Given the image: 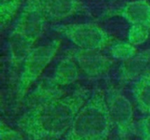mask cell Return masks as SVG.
Returning <instances> with one entry per match:
<instances>
[{"mask_svg":"<svg viewBox=\"0 0 150 140\" xmlns=\"http://www.w3.org/2000/svg\"><path fill=\"white\" fill-rule=\"evenodd\" d=\"M22 0H0V25L4 28L18 11Z\"/></svg>","mask_w":150,"mask_h":140,"instance_id":"cell-15","label":"cell"},{"mask_svg":"<svg viewBox=\"0 0 150 140\" xmlns=\"http://www.w3.org/2000/svg\"><path fill=\"white\" fill-rule=\"evenodd\" d=\"M47 20L40 0H27L10 37V53L14 66L23 63L42 34Z\"/></svg>","mask_w":150,"mask_h":140,"instance_id":"cell-3","label":"cell"},{"mask_svg":"<svg viewBox=\"0 0 150 140\" xmlns=\"http://www.w3.org/2000/svg\"><path fill=\"white\" fill-rule=\"evenodd\" d=\"M112 128L106 96L97 89L80 109L62 140H106Z\"/></svg>","mask_w":150,"mask_h":140,"instance_id":"cell-2","label":"cell"},{"mask_svg":"<svg viewBox=\"0 0 150 140\" xmlns=\"http://www.w3.org/2000/svg\"><path fill=\"white\" fill-rule=\"evenodd\" d=\"M91 96L90 90L79 89L29 109L18 126L31 140L63 139Z\"/></svg>","mask_w":150,"mask_h":140,"instance_id":"cell-1","label":"cell"},{"mask_svg":"<svg viewBox=\"0 0 150 140\" xmlns=\"http://www.w3.org/2000/svg\"><path fill=\"white\" fill-rule=\"evenodd\" d=\"M150 29L143 25H132L128 30V42L134 46H139L145 43L149 38Z\"/></svg>","mask_w":150,"mask_h":140,"instance_id":"cell-16","label":"cell"},{"mask_svg":"<svg viewBox=\"0 0 150 140\" xmlns=\"http://www.w3.org/2000/svg\"><path fill=\"white\" fill-rule=\"evenodd\" d=\"M62 96H64V93L62 88L55 84L50 78L42 82L28 95L25 100V104L29 106V109H32Z\"/></svg>","mask_w":150,"mask_h":140,"instance_id":"cell-11","label":"cell"},{"mask_svg":"<svg viewBox=\"0 0 150 140\" xmlns=\"http://www.w3.org/2000/svg\"><path fill=\"white\" fill-rule=\"evenodd\" d=\"M150 74V51L137 53L132 59L124 61L122 75L127 80H139Z\"/></svg>","mask_w":150,"mask_h":140,"instance_id":"cell-12","label":"cell"},{"mask_svg":"<svg viewBox=\"0 0 150 140\" xmlns=\"http://www.w3.org/2000/svg\"><path fill=\"white\" fill-rule=\"evenodd\" d=\"M142 140H150V115H148L141 124Z\"/></svg>","mask_w":150,"mask_h":140,"instance_id":"cell-18","label":"cell"},{"mask_svg":"<svg viewBox=\"0 0 150 140\" xmlns=\"http://www.w3.org/2000/svg\"><path fill=\"white\" fill-rule=\"evenodd\" d=\"M106 100L113 127L121 135H127L132 131L134 119L131 102L117 89H111L106 96Z\"/></svg>","mask_w":150,"mask_h":140,"instance_id":"cell-6","label":"cell"},{"mask_svg":"<svg viewBox=\"0 0 150 140\" xmlns=\"http://www.w3.org/2000/svg\"><path fill=\"white\" fill-rule=\"evenodd\" d=\"M0 137L1 140H24L19 132L13 130L4 122H1L0 125Z\"/></svg>","mask_w":150,"mask_h":140,"instance_id":"cell-17","label":"cell"},{"mask_svg":"<svg viewBox=\"0 0 150 140\" xmlns=\"http://www.w3.org/2000/svg\"><path fill=\"white\" fill-rule=\"evenodd\" d=\"M40 3L49 20H60L84 11L80 0H40Z\"/></svg>","mask_w":150,"mask_h":140,"instance_id":"cell-8","label":"cell"},{"mask_svg":"<svg viewBox=\"0 0 150 140\" xmlns=\"http://www.w3.org/2000/svg\"><path fill=\"white\" fill-rule=\"evenodd\" d=\"M99 52L82 49L72 52L80 71L91 78H100L105 75L112 66V60Z\"/></svg>","mask_w":150,"mask_h":140,"instance_id":"cell-7","label":"cell"},{"mask_svg":"<svg viewBox=\"0 0 150 140\" xmlns=\"http://www.w3.org/2000/svg\"><path fill=\"white\" fill-rule=\"evenodd\" d=\"M138 53L137 48L135 46L132 45L129 42L120 41L114 42L110 47V54L111 56L119 61H127L133 57H134Z\"/></svg>","mask_w":150,"mask_h":140,"instance_id":"cell-14","label":"cell"},{"mask_svg":"<svg viewBox=\"0 0 150 140\" xmlns=\"http://www.w3.org/2000/svg\"><path fill=\"white\" fill-rule=\"evenodd\" d=\"M61 46L60 39H54L44 45L33 47L22 63V70L17 86V100L22 101L32 85L54 59Z\"/></svg>","mask_w":150,"mask_h":140,"instance_id":"cell-4","label":"cell"},{"mask_svg":"<svg viewBox=\"0 0 150 140\" xmlns=\"http://www.w3.org/2000/svg\"><path fill=\"white\" fill-rule=\"evenodd\" d=\"M79 72L80 68L71 52L60 61L51 79L55 84L62 88L75 82L78 78Z\"/></svg>","mask_w":150,"mask_h":140,"instance_id":"cell-10","label":"cell"},{"mask_svg":"<svg viewBox=\"0 0 150 140\" xmlns=\"http://www.w3.org/2000/svg\"><path fill=\"white\" fill-rule=\"evenodd\" d=\"M119 15L132 25H143L150 29V4L146 0H136L126 4Z\"/></svg>","mask_w":150,"mask_h":140,"instance_id":"cell-9","label":"cell"},{"mask_svg":"<svg viewBox=\"0 0 150 140\" xmlns=\"http://www.w3.org/2000/svg\"><path fill=\"white\" fill-rule=\"evenodd\" d=\"M134 96L140 110L150 115V74L136 82L134 88Z\"/></svg>","mask_w":150,"mask_h":140,"instance_id":"cell-13","label":"cell"},{"mask_svg":"<svg viewBox=\"0 0 150 140\" xmlns=\"http://www.w3.org/2000/svg\"><path fill=\"white\" fill-rule=\"evenodd\" d=\"M54 29L82 50L101 51L116 42L113 36L91 23L61 25Z\"/></svg>","mask_w":150,"mask_h":140,"instance_id":"cell-5","label":"cell"}]
</instances>
